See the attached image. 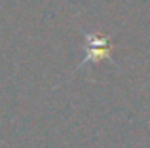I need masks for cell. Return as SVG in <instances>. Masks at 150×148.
<instances>
[{
	"label": "cell",
	"mask_w": 150,
	"mask_h": 148,
	"mask_svg": "<svg viewBox=\"0 0 150 148\" xmlns=\"http://www.w3.org/2000/svg\"><path fill=\"white\" fill-rule=\"evenodd\" d=\"M84 38H86V57L78 65V68L84 67L89 61L97 63V61H103V59H110V53L114 49V44H110V38H105V36L101 38L97 34H89V32H84Z\"/></svg>",
	"instance_id": "obj_1"
}]
</instances>
